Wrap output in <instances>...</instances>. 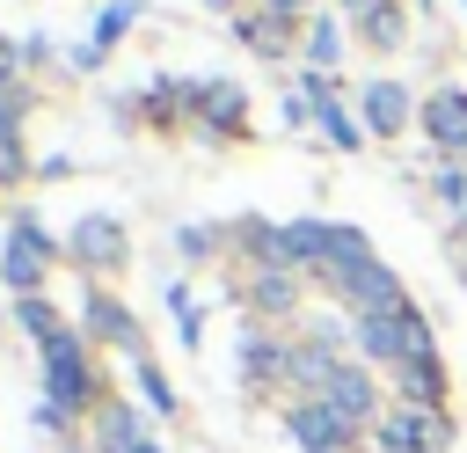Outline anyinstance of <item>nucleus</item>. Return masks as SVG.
I'll return each mask as SVG.
<instances>
[{
	"instance_id": "nucleus-1",
	"label": "nucleus",
	"mask_w": 467,
	"mask_h": 453,
	"mask_svg": "<svg viewBox=\"0 0 467 453\" xmlns=\"http://www.w3.org/2000/svg\"><path fill=\"white\" fill-rule=\"evenodd\" d=\"M44 256H51L44 226L36 219H15V234H7V285L15 292H36L44 285Z\"/></svg>"
},
{
	"instance_id": "nucleus-2",
	"label": "nucleus",
	"mask_w": 467,
	"mask_h": 453,
	"mask_svg": "<svg viewBox=\"0 0 467 453\" xmlns=\"http://www.w3.org/2000/svg\"><path fill=\"white\" fill-rule=\"evenodd\" d=\"M44 373H51L58 409H80V402H88V365H80V343H73V336H51V343H44Z\"/></svg>"
},
{
	"instance_id": "nucleus-3",
	"label": "nucleus",
	"mask_w": 467,
	"mask_h": 453,
	"mask_svg": "<svg viewBox=\"0 0 467 453\" xmlns=\"http://www.w3.org/2000/svg\"><path fill=\"white\" fill-rule=\"evenodd\" d=\"M438 446H445V424L431 409H401L379 424V453H438Z\"/></svg>"
},
{
	"instance_id": "nucleus-4",
	"label": "nucleus",
	"mask_w": 467,
	"mask_h": 453,
	"mask_svg": "<svg viewBox=\"0 0 467 453\" xmlns=\"http://www.w3.org/2000/svg\"><path fill=\"white\" fill-rule=\"evenodd\" d=\"M336 292H350L365 314H394V307H401L394 270H379V263H350V270H336Z\"/></svg>"
},
{
	"instance_id": "nucleus-5",
	"label": "nucleus",
	"mask_w": 467,
	"mask_h": 453,
	"mask_svg": "<svg viewBox=\"0 0 467 453\" xmlns=\"http://www.w3.org/2000/svg\"><path fill=\"white\" fill-rule=\"evenodd\" d=\"M292 431H299V446H306V453H336L350 424H343L328 402H299V409H292Z\"/></svg>"
},
{
	"instance_id": "nucleus-6",
	"label": "nucleus",
	"mask_w": 467,
	"mask_h": 453,
	"mask_svg": "<svg viewBox=\"0 0 467 453\" xmlns=\"http://www.w3.org/2000/svg\"><path fill=\"white\" fill-rule=\"evenodd\" d=\"M321 395H328V409H336L343 424H358V416L372 409V380H365V373H350V365H336V373L321 380Z\"/></svg>"
},
{
	"instance_id": "nucleus-7",
	"label": "nucleus",
	"mask_w": 467,
	"mask_h": 453,
	"mask_svg": "<svg viewBox=\"0 0 467 453\" xmlns=\"http://www.w3.org/2000/svg\"><path fill=\"white\" fill-rule=\"evenodd\" d=\"M423 124H431L438 146H467V95H431Z\"/></svg>"
},
{
	"instance_id": "nucleus-8",
	"label": "nucleus",
	"mask_w": 467,
	"mask_h": 453,
	"mask_svg": "<svg viewBox=\"0 0 467 453\" xmlns=\"http://www.w3.org/2000/svg\"><path fill=\"white\" fill-rule=\"evenodd\" d=\"M401 117H409V95H401L394 80H372V88H365V124H372V132H394Z\"/></svg>"
},
{
	"instance_id": "nucleus-9",
	"label": "nucleus",
	"mask_w": 467,
	"mask_h": 453,
	"mask_svg": "<svg viewBox=\"0 0 467 453\" xmlns=\"http://www.w3.org/2000/svg\"><path fill=\"white\" fill-rule=\"evenodd\" d=\"M358 343H365L372 358H409V351H401V314H365V321H358Z\"/></svg>"
},
{
	"instance_id": "nucleus-10",
	"label": "nucleus",
	"mask_w": 467,
	"mask_h": 453,
	"mask_svg": "<svg viewBox=\"0 0 467 453\" xmlns=\"http://www.w3.org/2000/svg\"><path fill=\"white\" fill-rule=\"evenodd\" d=\"M73 248H80L88 263H117V256H124V241H117V226H109V219H88Z\"/></svg>"
},
{
	"instance_id": "nucleus-11",
	"label": "nucleus",
	"mask_w": 467,
	"mask_h": 453,
	"mask_svg": "<svg viewBox=\"0 0 467 453\" xmlns=\"http://www.w3.org/2000/svg\"><path fill=\"white\" fill-rule=\"evenodd\" d=\"M394 314H401V351H409V358H431L438 343H431V329H423V314H416V307H394ZM409 358H401V365H409Z\"/></svg>"
},
{
	"instance_id": "nucleus-12",
	"label": "nucleus",
	"mask_w": 467,
	"mask_h": 453,
	"mask_svg": "<svg viewBox=\"0 0 467 453\" xmlns=\"http://www.w3.org/2000/svg\"><path fill=\"white\" fill-rule=\"evenodd\" d=\"M401 387L416 395V409L438 402V365H431V358H409V365H401Z\"/></svg>"
},
{
	"instance_id": "nucleus-13",
	"label": "nucleus",
	"mask_w": 467,
	"mask_h": 453,
	"mask_svg": "<svg viewBox=\"0 0 467 453\" xmlns=\"http://www.w3.org/2000/svg\"><path fill=\"white\" fill-rule=\"evenodd\" d=\"M95 329H102V336H117V343H139V329H131V314H117L109 300H95Z\"/></svg>"
},
{
	"instance_id": "nucleus-14",
	"label": "nucleus",
	"mask_w": 467,
	"mask_h": 453,
	"mask_svg": "<svg viewBox=\"0 0 467 453\" xmlns=\"http://www.w3.org/2000/svg\"><path fill=\"white\" fill-rule=\"evenodd\" d=\"M365 37H372V44H394V37H401V15H394V7H365Z\"/></svg>"
},
{
	"instance_id": "nucleus-15",
	"label": "nucleus",
	"mask_w": 467,
	"mask_h": 453,
	"mask_svg": "<svg viewBox=\"0 0 467 453\" xmlns=\"http://www.w3.org/2000/svg\"><path fill=\"white\" fill-rule=\"evenodd\" d=\"M197 102H212V117H219V124H234V117H241V88H226V80H219V88H204Z\"/></svg>"
},
{
	"instance_id": "nucleus-16",
	"label": "nucleus",
	"mask_w": 467,
	"mask_h": 453,
	"mask_svg": "<svg viewBox=\"0 0 467 453\" xmlns=\"http://www.w3.org/2000/svg\"><path fill=\"white\" fill-rule=\"evenodd\" d=\"M22 321H29V329H36L44 343H51V336H66V329H58V314H51L44 300H22Z\"/></svg>"
},
{
	"instance_id": "nucleus-17",
	"label": "nucleus",
	"mask_w": 467,
	"mask_h": 453,
	"mask_svg": "<svg viewBox=\"0 0 467 453\" xmlns=\"http://www.w3.org/2000/svg\"><path fill=\"white\" fill-rule=\"evenodd\" d=\"M139 387H146V402H153V409H175V395H168V380H161L153 365H139Z\"/></svg>"
},
{
	"instance_id": "nucleus-18",
	"label": "nucleus",
	"mask_w": 467,
	"mask_h": 453,
	"mask_svg": "<svg viewBox=\"0 0 467 453\" xmlns=\"http://www.w3.org/2000/svg\"><path fill=\"white\" fill-rule=\"evenodd\" d=\"M7 175H22V146H15V132L0 124V183H7Z\"/></svg>"
},
{
	"instance_id": "nucleus-19",
	"label": "nucleus",
	"mask_w": 467,
	"mask_h": 453,
	"mask_svg": "<svg viewBox=\"0 0 467 453\" xmlns=\"http://www.w3.org/2000/svg\"><path fill=\"white\" fill-rule=\"evenodd\" d=\"M255 300H263V307H285V300H292V285H285V278H277V270H270V278H263V285H255Z\"/></svg>"
},
{
	"instance_id": "nucleus-20",
	"label": "nucleus",
	"mask_w": 467,
	"mask_h": 453,
	"mask_svg": "<svg viewBox=\"0 0 467 453\" xmlns=\"http://www.w3.org/2000/svg\"><path fill=\"white\" fill-rule=\"evenodd\" d=\"M124 22H131V7H109V15H102V29H95V51H102V44H109Z\"/></svg>"
},
{
	"instance_id": "nucleus-21",
	"label": "nucleus",
	"mask_w": 467,
	"mask_h": 453,
	"mask_svg": "<svg viewBox=\"0 0 467 453\" xmlns=\"http://www.w3.org/2000/svg\"><path fill=\"white\" fill-rule=\"evenodd\" d=\"M7 73H15V44H0V80H7Z\"/></svg>"
},
{
	"instance_id": "nucleus-22",
	"label": "nucleus",
	"mask_w": 467,
	"mask_h": 453,
	"mask_svg": "<svg viewBox=\"0 0 467 453\" xmlns=\"http://www.w3.org/2000/svg\"><path fill=\"white\" fill-rule=\"evenodd\" d=\"M124 453H153V446H146V438H131V446H124Z\"/></svg>"
},
{
	"instance_id": "nucleus-23",
	"label": "nucleus",
	"mask_w": 467,
	"mask_h": 453,
	"mask_svg": "<svg viewBox=\"0 0 467 453\" xmlns=\"http://www.w3.org/2000/svg\"><path fill=\"white\" fill-rule=\"evenodd\" d=\"M343 7H379V0H343Z\"/></svg>"
},
{
	"instance_id": "nucleus-24",
	"label": "nucleus",
	"mask_w": 467,
	"mask_h": 453,
	"mask_svg": "<svg viewBox=\"0 0 467 453\" xmlns=\"http://www.w3.org/2000/svg\"><path fill=\"white\" fill-rule=\"evenodd\" d=\"M270 7H299V0H270Z\"/></svg>"
}]
</instances>
